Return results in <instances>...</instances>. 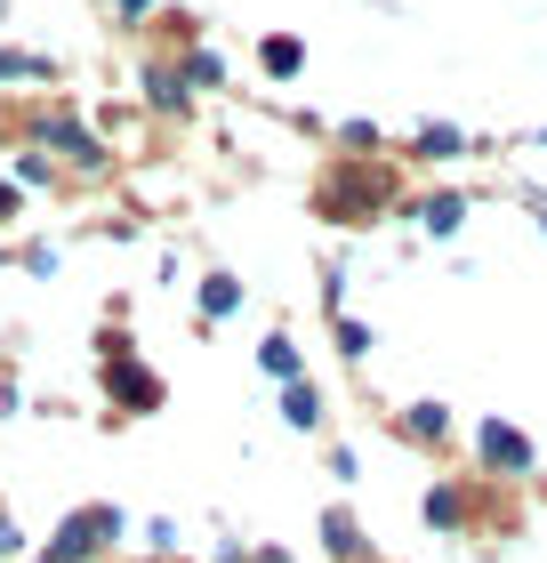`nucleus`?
Segmentation results:
<instances>
[{
	"label": "nucleus",
	"mask_w": 547,
	"mask_h": 563,
	"mask_svg": "<svg viewBox=\"0 0 547 563\" xmlns=\"http://www.w3.org/2000/svg\"><path fill=\"white\" fill-rule=\"evenodd\" d=\"M386 210H395V169L379 153H347V162H330L315 177V218H330V225H371Z\"/></svg>",
	"instance_id": "1"
},
{
	"label": "nucleus",
	"mask_w": 547,
	"mask_h": 563,
	"mask_svg": "<svg viewBox=\"0 0 547 563\" xmlns=\"http://www.w3.org/2000/svg\"><path fill=\"white\" fill-rule=\"evenodd\" d=\"M121 531H129L121 507H113V499H89V507H73V516L48 531V548H41L33 563H97V555L121 540Z\"/></svg>",
	"instance_id": "2"
},
{
	"label": "nucleus",
	"mask_w": 547,
	"mask_h": 563,
	"mask_svg": "<svg viewBox=\"0 0 547 563\" xmlns=\"http://www.w3.org/2000/svg\"><path fill=\"white\" fill-rule=\"evenodd\" d=\"M106 395H113V411H129V419H145V411L169 402L162 371H145L138 354H129V339H106Z\"/></svg>",
	"instance_id": "3"
},
{
	"label": "nucleus",
	"mask_w": 547,
	"mask_h": 563,
	"mask_svg": "<svg viewBox=\"0 0 547 563\" xmlns=\"http://www.w3.org/2000/svg\"><path fill=\"white\" fill-rule=\"evenodd\" d=\"M33 153H48V162H73V169H106V137L89 130V121L73 113H33Z\"/></svg>",
	"instance_id": "4"
},
{
	"label": "nucleus",
	"mask_w": 547,
	"mask_h": 563,
	"mask_svg": "<svg viewBox=\"0 0 547 563\" xmlns=\"http://www.w3.org/2000/svg\"><path fill=\"white\" fill-rule=\"evenodd\" d=\"M475 459H483L491 475H532V467H539L532 434H524V427H507V419H483V427H475Z\"/></svg>",
	"instance_id": "5"
},
{
	"label": "nucleus",
	"mask_w": 547,
	"mask_h": 563,
	"mask_svg": "<svg viewBox=\"0 0 547 563\" xmlns=\"http://www.w3.org/2000/svg\"><path fill=\"white\" fill-rule=\"evenodd\" d=\"M138 89H145L153 113H194V89H186V73H177V57H145Z\"/></svg>",
	"instance_id": "6"
},
{
	"label": "nucleus",
	"mask_w": 547,
	"mask_h": 563,
	"mask_svg": "<svg viewBox=\"0 0 547 563\" xmlns=\"http://www.w3.org/2000/svg\"><path fill=\"white\" fill-rule=\"evenodd\" d=\"M395 434L419 443V451H442V443H451V411H442V402H411V411L395 419Z\"/></svg>",
	"instance_id": "7"
},
{
	"label": "nucleus",
	"mask_w": 547,
	"mask_h": 563,
	"mask_svg": "<svg viewBox=\"0 0 547 563\" xmlns=\"http://www.w3.org/2000/svg\"><path fill=\"white\" fill-rule=\"evenodd\" d=\"M258 371H266L274 387H298V378H306V363H298V339H291V330H266V339H258Z\"/></svg>",
	"instance_id": "8"
},
{
	"label": "nucleus",
	"mask_w": 547,
	"mask_h": 563,
	"mask_svg": "<svg viewBox=\"0 0 547 563\" xmlns=\"http://www.w3.org/2000/svg\"><path fill=\"white\" fill-rule=\"evenodd\" d=\"M201 322H233V314H242V274H226V266H210V274H201Z\"/></svg>",
	"instance_id": "9"
},
{
	"label": "nucleus",
	"mask_w": 547,
	"mask_h": 563,
	"mask_svg": "<svg viewBox=\"0 0 547 563\" xmlns=\"http://www.w3.org/2000/svg\"><path fill=\"white\" fill-rule=\"evenodd\" d=\"M17 81L57 89V57H48V48H0V89H17Z\"/></svg>",
	"instance_id": "10"
},
{
	"label": "nucleus",
	"mask_w": 547,
	"mask_h": 563,
	"mask_svg": "<svg viewBox=\"0 0 547 563\" xmlns=\"http://www.w3.org/2000/svg\"><path fill=\"white\" fill-rule=\"evenodd\" d=\"M467 516H475V492H467V483H435L427 492V523L435 531H467Z\"/></svg>",
	"instance_id": "11"
},
{
	"label": "nucleus",
	"mask_w": 547,
	"mask_h": 563,
	"mask_svg": "<svg viewBox=\"0 0 547 563\" xmlns=\"http://www.w3.org/2000/svg\"><path fill=\"white\" fill-rule=\"evenodd\" d=\"M258 65H266L274 81H298V73H306V41L298 33H266V41H258Z\"/></svg>",
	"instance_id": "12"
},
{
	"label": "nucleus",
	"mask_w": 547,
	"mask_h": 563,
	"mask_svg": "<svg viewBox=\"0 0 547 563\" xmlns=\"http://www.w3.org/2000/svg\"><path fill=\"white\" fill-rule=\"evenodd\" d=\"M322 548H330L338 563H371V548H362V523L347 516V507H330V516H322Z\"/></svg>",
	"instance_id": "13"
},
{
	"label": "nucleus",
	"mask_w": 547,
	"mask_h": 563,
	"mask_svg": "<svg viewBox=\"0 0 547 563\" xmlns=\"http://www.w3.org/2000/svg\"><path fill=\"white\" fill-rule=\"evenodd\" d=\"M282 419H291L298 434H315V427H322V387H315V378H298V387H282Z\"/></svg>",
	"instance_id": "14"
},
{
	"label": "nucleus",
	"mask_w": 547,
	"mask_h": 563,
	"mask_svg": "<svg viewBox=\"0 0 547 563\" xmlns=\"http://www.w3.org/2000/svg\"><path fill=\"white\" fill-rule=\"evenodd\" d=\"M419 225L435 242H451L459 225H467V194H435V201H419Z\"/></svg>",
	"instance_id": "15"
},
{
	"label": "nucleus",
	"mask_w": 547,
	"mask_h": 563,
	"mask_svg": "<svg viewBox=\"0 0 547 563\" xmlns=\"http://www.w3.org/2000/svg\"><path fill=\"white\" fill-rule=\"evenodd\" d=\"M411 153H419V162H451V153H467V130L459 121H427V130L411 137Z\"/></svg>",
	"instance_id": "16"
},
{
	"label": "nucleus",
	"mask_w": 547,
	"mask_h": 563,
	"mask_svg": "<svg viewBox=\"0 0 547 563\" xmlns=\"http://www.w3.org/2000/svg\"><path fill=\"white\" fill-rule=\"evenodd\" d=\"M330 339H338V354H347V363H362V354L379 346V330H371V322H354V314H330Z\"/></svg>",
	"instance_id": "17"
},
{
	"label": "nucleus",
	"mask_w": 547,
	"mask_h": 563,
	"mask_svg": "<svg viewBox=\"0 0 547 563\" xmlns=\"http://www.w3.org/2000/svg\"><path fill=\"white\" fill-rule=\"evenodd\" d=\"M177 73H186V89H218V81H226V57H218V48H186Z\"/></svg>",
	"instance_id": "18"
},
{
	"label": "nucleus",
	"mask_w": 547,
	"mask_h": 563,
	"mask_svg": "<svg viewBox=\"0 0 547 563\" xmlns=\"http://www.w3.org/2000/svg\"><path fill=\"white\" fill-rule=\"evenodd\" d=\"M48 177H57V162H48V153H33V145H24V153H17V194H24V186H48Z\"/></svg>",
	"instance_id": "19"
},
{
	"label": "nucleus",
	"mask_w": 547,
	"mask_h": 563,
	"mask_svg": "<svg viewBox=\"0 0 547 563\" xmlns=\"http://www.w3.org/2000/svg\"><path fill=\"white\" fill-rule=\"evenodd\" d=\"M338 145H347V153H379V121H347Z\"/></svg>",
	"instance_id": "20"
},
{
	"label": "nucleus",
	"mask_w": 547,
	"mask_h": 563,
	"mask_svg": "<svg viewBox=\"0 0 547 563\" xmlns=\"http://www.w3.org/2000/svg\"><path fill=\"white\" fill-rule=\"evenodd\" d=\"M145 548H153V555H177V523L153 516V523H145Z\"/></svg>",
	"instance_id": "21"
},
{
	"label": "nucleus",
	"mask_w": 547,
	"mask_h": 563,
	"mask_svg": "<svg viewBox=\"0 0 547 563\" xmlns=\"http://www.w3.org/2000/svg\"><path fill=\"white\" fill-rule=\"evenodd\" d=\"M17 555H24V531H17L9 516H0V563H17Z\"/></svg>",
	"instance_id": "22"
},
{
	"label": "nucleus",
	"mask_w": 547,
	"mask_h": 563,
	"mask_svg": "<svg viewBox=\"0 0 547 563\" xmlns=\"http://www.w3.org/2000/svg\"><path fill=\"white\" fill-rule=\"evenodd\" d=\"M113 16H121V24H145V16H153V0H113Z\"/></svg>",
	"instance_id": "23"
},
{
	"label": "nucleus",
	"mask_w": 547,
	"mask_h": 563,
	"mask_svg": "<svg viewBox=\"0 0 547 563\" xmlns=\"http://www.w3.org/2000/svg\"><path fill=\"white\" fill-rule=\"evenodd\" d=\"M17 201H24V194L9 186V177H0V218H17Z\"/></svg>",
	"instance_id": "24"
},
{
	"label": "nucleus",
	"mask_w": 547,
	"mask_h": 563,
	"mask_svg": "<svg viewBox=\"0 0 547 563\" xmlns=\"http://www.w3.org/2000/svg\"><path fill=\"white\" fill-rule=\"evenodd\" d=\"M532 210H539V234H547V194H532Z\"/></svg>",
	"instance_id": "25"
},
{
	"label": "nucleus",
	"mask_w": 547,
	"mask_h": 563,
	"mask_svg": "<svg viewBox=\"0 0 547 563\" xmlns=\"http://www.w3.org/2000/svg\"><path fill=\"white\" fill-rule=\"evenodd\" d=\"M0 266H9V250H0Z\"/></svg>",
	"instance_id": "26"
},
{
	"label": "nucleus",
	"mask_w": 547,
	"mask_h": 563,
	"mask_svg": "<svg viewBox=\"0 0 547 563\" xmlns=\"http://www.w3.org/2000/svg\"><path fill=\"white\" fill-rule=\"evenodd\" d=\"M0 9H9V0H0Z\"/></svg>",
	"instance_id": "27"
}]
</instances>
